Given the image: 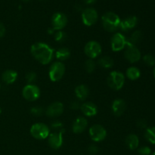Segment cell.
I'll use <instances>...</instances> for the list:
<instances>
[{
  "instance_id": "6da1fadb",
  "label": "cell",
  "mask_w": 155,
  "mask_h": 155,
  "mask_svg": "<svg viewBox=\"0 0 155 155\" xmlns=\"http://www.w3.org/2000/svg\"><path fill=\"white\" fill-rule=\"evenodd\" d=\"M32 55L42 64H48L54 58V50L44 42H36L30 48Z\"/></svg>"
},
{
  "instance_id": "7a4b0ae2",
  "label": "cell",
  "mask_w": 155,
  "mask_h": 155,
  "mask_svg": "<svg viewBox=\"0 0 155 155\" xmlns=\"http://www.w3.org/2000/svg\"><path fill=\"white\" fill-rule=\"evenodd\" d=\"M101 21L104 30L108 32H115L120 28L121 20L116 13L109 12L103 15Z\"/></svg>"
},
{
  "instance_id": "3957f363",
  "label": "cell",
  "mask_w": 155,
  "mask_h": 155,
  "mask_svg": "<svg viewBox=\"0 0 155 155\" xmlns=\"http://www.w3.org/2000/svg\"><path fill=\"white\" fill-rule=\"evenodd\" d=\"M125 83V76L119 71H112L107 77V85L114 90H120Z\"/></svg>"
},
{
  "instance_id": "277c9868",
  "label": "cell",
  "mask_w": 155,
  "mask_h": 155,
  "mask_svg": "<svg viewBox=\"0 0 155 155\" xmlns=\"http://www.w3.org/2000/svg\"><path fill=\"white\" fill-rule=\"evenodd\" d=\"M30 134L33 138L36 139H45L48 138L50 134L49 128L42 123H37V124H33L30 128Z\"/></svg>"
},
{
  "instance_id": "5b68a950",
  "label": "cell",
  "mask_w": 155,
  "mask_h": 155,
  "mask_svg": "<svg viewBox=\"0 0 155 155\" xmlns=\"http://www.w3.org/2000/svg\"><path fill=\"white\" fill-rule=\"evenodd\" d=\"M65 73V66L62 62L55 61L51 65L48 76L52 82H58L63 77Z\"/></svg>"
},
{
  "instance_id": "8992f818",
  "label": "cell",
  "mask_w": 155,
  "mask_h": 155,
  "mask_svg": "<svg viewBox=\"0 0 155 155\" xmlns=\"http://www.w3.org/2000/svg\"><path fill=\"white\" fill-rule=\"evenodd\" d=\"M40 89L34 84H27L22 91L23 97L29 101H36L40 96Z\"/></svg>"
},
{
  "instance_id": "52a82bcc",
  "label": "cell",
  "mask_w": 155,
  "mask_h": 155,
  "mask_svg": "<svg viewBox=\"0 0 155 155\" xmlns=\"http://www.w3.org/2000/svg\"><path fill=\"white\" fill-rule=\"evenodd\" d=\"M84 52L89 58H96L101 53V45L96 41H89L85 45Z\"/></svg>"
},
{
  "instance_id": "ba28073f",
  "label": "cell",
  "mask_w": 155,
  "mask_h": 155,
  "mask_svg": "<svg viewBox=\"0 0 155 155\" xmlns=\"http://www.w3.org/2000/svg\"><path fill=\"white\" fill-rule=\"evenodd\" d=\"M98 12L92 8H87L82 12V21L86 26L94 25L98 21Z\"/></svg>"
},
{
  "instance_id": "9c48e42d",
  "label": "cell",
  "mask_w": 155,
  "mask_h": 155,
  "mask_svg": "<svg viewBox=\"0 0 155 155\" xmlns=\"http://www.w3.org/2000/svg\"><path fill=\"white\" fill-rule=\"evenodd\" d=\"M89 136L92 141L95 142H99L105 139L107 136V131L102 126L99 124H95L89 129Z\"/></svg>"
},
{
  "instance_id": "30bf717a",
  "label": "cell",
  "mask_w": 155,
  "mask_h": 155,
  "mask_svg": "<svg viewBox=\"0 0 155 155\" xmlns=\"http://www.w3.org/2000/svg\"><path fill=\"white\" fill-rule=\"evenodd\" d=\"M127 45V39L120 33H115L110 39L111 49L114 51H119L124 49Z\"/></svg>"
},
{
  "instance_id": "8fae6325",
  "label": "cell",
  "mask_w": 155,
  "mask_h": 155,
  "mask_svg": "<svg viewBox=\"0 0 155 155\" xmlns=\"http://www.w3.org/2000/svg\"><path fill=\"white\" fill-rule=\"evenodd\" d=\"M124 55L126 59L130 63H136L141 59V52L136 45L127 43Z\"/></svg>"
},
{
  "instance_id": "7c38bea8",
  "label": "cell",
  "mask_w": 155,
  "mask_h": 155,
  "mask_svg": "<svg viewBox=\"0 0 155 155\" xmlns=\"http://www.w3.org/2000/svg\"><path fill=\"white\" fill-rule=\"evenodd\" d=\"M65 133L64 129L60 131L49 134L48 136V142L49 146L53 149H58L63 145V135Z\"/></svg>"
},
{
  "instance_id": "4fadbf2b",
  "label": "cell",
  "mask_w": 155,
  "mask_h": 155,
  "mask_svg": "<svg viewBox=\"0 0 155 155\" xmlns=\"http://www.w3.org/2000/svg\"><path fill=\"white\" fill-rule=\"evenodd\" d=\"M68 24V18L61 12H57L51 18V25L54 30H61Z\"/></svg>"
},
{
  "instance_id": "5bb4252c",
  "label": "cell",
  "mask_w": 155,
  "mask_h": 155,
  "mask_svg": "<svg viewBox=\"0 0 155 155\" xmlns=\"http://www.w3.org/2000/svg\"><path fill=\"white\" fill-rule=\"evenodd\" d=\"M64 112V105L61 102L55 101L48 106L45 114L49 117H57L61 116Z\"/></svg>"
},
{
  "instance_id": "9a60e30c",
  "label": "cell",
  "mask_w": 155,
  "mask_h": 155,
  "mask_svg": "<svg viewBox=\"0 0 155 155\" xmlns=\"http://www.w3.org/2000/svg\"><path fill=\"white\" fill-rule=\"evenodd\" d=\"M88 126V121L83 117H79L77 119L74 120V124H73L72 130L73 132L76 134H80L85 131Z\"/></svg>"
},
{
  "instance_id": "2e32d148",
  "label": "cell",
  "mask_w": 155,
  "mask_h": 155,
  "mask_svg": "<svg viewBox=\"0 0 155 155\" xmlns=\"http://www.w3.org/2000/svg\"><path fill=\"white\" fill-rule=\"evenodd\" d=\"M80 109H81V111L83 112L85 116L89 117L95 116L98 113L97 106L94 103L90 102V101L82 104L80 106Z\"/></svg>"
},
{
  "instance_id": "e0dca14e",
  "label": "cell",
  "mask_w": 155,
  "mask_h": 155,
  "mask_svg": "<svg viewBox=\"0 0 155 155\" xmlns=\"http://www.w3.org/2000/svg\"><path fill=\"white\" fill-rule=\"evenodd\" d=\"M138 24V18L136 16H130L121 21L120 28L123 31H128L135 28Z\"/></svg>"
},
{
  "instance_id": "ac0fdd59",
  "label": "cell",
  "mask_w": 155,
  "mask_h": 155,
  "mask_svg": "<svg viewBox=\"0 0 155 155\" xmlns=\"http://www.w3.org/2000/svg\"><path fill=\"white\" fill-rule=\"evenodd\" d=\"M111 107L113 113L116 116H121L125 112L127 105H126V102L124 100L120 99V98H117V99H115L113 101Z\"/></svg>"
},
{
  "instance_id": "d6986e66",
  "label": "cell",
  "mask_w": 155,
  "mask_h": 155,
  "mask_svg": "<svg viewBox=\"0 0 155 155\" xmlns=\"http://www.w3.org/2000/svg\"><path fill=\"white\" fill-rule=\"evenodd\" d=\"M2 78L4 83L6 84H12L16 81L18 78V73L13 70H8L2 74Z\"/></svg>"
},
{
  "instance_id": "ffe728a7",
  "label": "cell",
  "mask_w": 155,
  "mask_h": 155,
  "mask_svg": "<svg viewBox=\"0 0 155 155\" xmlns=\"http://www.w3.org/2000/svg\"><path fill=\"white\" fill-rule=\"evenodd\" d=\"M89 90L86 85H79L75 89V95L77 98L80 101H84L88 97Z\"/></svg>"
},
{
  "instance_id": "44dd1931",
  "label": "cell",
  "mask_w": 155,
  "mask_h": 155,
  "mask_svg": "<svg viewBox=\"0 0 155 155\" xmlns=\"http://www.w3.org/2000/svg\"><path fill=\"white\" fill-rule=\"evenodd\" d=\"M126 145L130 150H136L139 145V139L136 135L130 134L126 138Z\"/></svg>"
},
{
  "instance_id": "7402d4cb",
  "label": "cell",
  "mask_w": 155,
  "mask_h": 155,
  "mask_svg": "<svg viewBox=\"0 0 155 155\" xmlns=\"http://www.w3.org/2000/svg\"><path fill=\"white\" fill-rule=\"evenodd\" d=\"M126 74L127 78L130 79V80H136L140 77L141 72L139 68L136 67H130L127 70Z\"/></svg>"
},
{
  "instance_id": "603a6c76",
  "label": "cell",
  "mask_w": 155,
  "mask_h": 155,
  "mask_svg": "<svg viewBox=\"0 0 155 155\" xmlns=\"http://www.w3.org/2000/svg\"><path fill=\"white\" fill-rule=\"evenodd\" d=\"M142 39V33L140 30H136L132 33L130 39H127V43L131 45H136V44L139 43Z\"/></svg>"
},
{
  "instance_id": "cb8c5ba5",
  "label": "cell",
  "mask_w": 155,
  "mask_h": 155,
  "mask_svg": "<svg viewBox=\"0 0 155 155\" xmlns=\"http://www.w3.org/2000/svg\"><path fill=\"white\" fill-rule=\"evenodd\" d=\"M55 56L58 60L60 61H65L68 59L71 56V51L68 48L62 47L57 50L55 52Z\"/></svg>"
},
{
  "instance_id": "d4e9b609",
  "label": "cell",
  "mask_w": 155,
  "mask_h": 155,
  "mask_svg": "<svg viewBox=\"0 0 155 155\" xmlns=\"http://www.w3.org/2000/svg\"><path fill=\"white\" fill-rule=\"evenodd\" d=\"M114 60L109 56H103L98 60V64L104 69H109L114 66Z\"/></svg>"
},
{
  "instance_id": "484cf974",
  "label": "cell",
  "mask_w": 155,
  "mask_h": 155,
  "mask_svg": "<svg viewBox=\"0 0 155 155\" xmlns=\"http://www.w3.org/2000/svg\"><path fill=\"white\" fill-rule=\"evenodd\" d=\"M145 138L148 142L154 145L155 144V127H148L145 133Z\"/></svg>"
},
{
  "instance_id": "4316f807",
  "label": "cell",
  "mask_w": 155,
  "mask_h": 155,
  "mask_svg": "<svg viewBox=\"0 0 155 155\" xmlns=\"http://www.w3.org/2000/svg\"><path fill=\"white\" fill-rule=\"evenodd\" d=\"M96 68V64H95L94 59L89 58L85 63V68L88 73H92L95 71Z\"/></svg>"
},
{
  "instance_id": "83f0119b",
  "label": "cell",
  "mask_w": 155,
  "mask_h": 155,
  "mask_svg": "<svg viewBox=\"0 0 155 155\" xmlns=\"http://www.w3.org/2000/svg\"><path fill=\"white\" fill-rule=\"evenodd\" d=\"M67 34L62 30H57L54 33V40L58 42H63L66 40Z\"/></svg>"
},
{
  "instance_id": "f1b7e54d",
  "label": "cell",
  "mask_w": 155,
  "mask_h": 155,
  "mask_svg": "<svg viewBox=\"0 0 155 155\" xmlns=\"http://www.w3.org/2000/svg\"><path fill=\"white\" fill-rule=\"evenodd\" d=\"M143 61L145 64L149 67H152L155 65V58L154 56L151 54H145L143 57Z\"/></svg>"
},
{
  "instance_id": "f546056e",
  "label": "cell",
  "mask_w": 155,
  "mask_h": 155,
  "mask_svg": "<svg viewBox=\"0 0 155 155\" xmlns=\"http://www.w3.org/2000/svg\"><path fill=\"white\" fill-rule=\"evenodd\" d=\"M36 77H37V75L33 71H30L26 74V80L28 84H33V83L36 81Z\"/></svg>"
},
{
  "instance_id": "4dcf8cb0",
  "label": "cell",
  "mask_w": 155,
  "mask_h": 155,
  "mask_svg": "<svg viewBox=\"0 0 155 155\" xmlns=\"http://www.w3.org/2000/svg\"><path fill=\"white\" fill-rule=\"evenodd\" d=\"M43 112V108L42 107H39V106H35V107H33L30 109V113L35 117L41 116V115H42Z\"/></svg>"
},
{
  "instance_id": "1f68e13d",
  "label": "cell",
  "mask_w": 155,
  "mask_h": 155,
  "mask_svg": "<svg viewBox=\"0 0 155 155\" xmlns=\"http://www.w3.org/2000/svg\"><path fill=\"white\" fill-rule=\"evenodd\" d=\"M138 152L140 155H150L151 153V150L149 147L142 146L140 148H139Z\"/></svg>"
},
{
  "instance_id": "d6a6232c",
  "label": "cell",
  "mask_w": 155,
  "mask_h": 155,
  "mask_svg": "<svg viewBox=\"0 0 155 155\" xmlns=\"http://www.w3.org/2000/svg\"><path fill=\"white\" fill-rule=\"evenodd\" d=\"M51 128L54 129V130L60 131L61 130H62V129H63V124H62V123L60 122V121L54 120V122L51 123Z\"/></svg>"
},
{
  "instance_id": "836d02e7",
  "label": "cell",
  "mask_w": 155,
  "mask_h": 155,
  "mask_svg": "<svg viewBox=\"0 0 155 155\" xmlns=\"http://www.w3.org/2000/svg\"><path fill=\"white\" fill-rule=\"evenodd\" d=\"M136 124H137V127L140 129H147V127H148V123L144 119L139 120Z\"/></svg>"
},
{
  "instance_id": "e575fe53",
  "label": "cell",
  "mask_w": 155,
  "mask_h": 155,
  "mask_svg": "<svg viewBox=\"0 0 155 155\" xmlns=\"http://www.w3.org/2000/svg\"><path fill=\"white\" fill-rule=\"evenodd\" d=\"M98 146H96L95 145H91L89 147V152L92 155L96 154L98 152Z\"/></svg>"
},
{
  "instance_id": "d590c367",
  "label": "cell",
  "mask_w": 155,
  "mask_h": 155,
  "mask_svg": "<svg viewBox=\"0 0 155 155\" xmlns=\"http://www.w3.org/2000/svg\"><path fill=\"white\" fill-rule=\"evenodd\" d=\"M80 106H81V104H80L78 101H74L71 104V108L72 110H77V109L80 108Z\"/></svg>"
},
{
  "instance_id": "8d00e7d4",
  "label": "cell",
  "mask_w": 155,
  "mask_h": 155,
  "mask_svg": "<svg viewBox=\"0 0 155 155\" xmlns=\"http://www.w3.org/2000/svg\"><path fill=\"white\" fill-rule=\"evenodd\" d=\"M5 33V27L2 23H0V38L3 37Z\"/></svg>"
},
{
  "instance_id": "74e56055",
  "label": "cell",
  "mask_w": 155,
  "mask_h": 155,
  "mask_svg": "<svg viewBox=\"0 0 155 155\" xmlns=\"http://www.w3.org/2000/svg\"><path fill=\"white\" fill-rule=\"evenodd\" d=\"M85 2L88 5H91V4H93L94 2H96V0H84Z\"/></svg>"
},
{
  "instance_id": "f35d334b",
  "label": "cell",
  "mask_w": 155,
  "mask_h": 155,
  "mask_svg": "<svg viewBox=\"0 0 155 155\" xmlns=\"http://www.w3.org/2000/svg\"><path fill=\"white\" fill-rule=\"evenodd\" d=\"M48 33L50 35H53L54 33V30L52 28V27H51V28H49L48 30Z\"/></svg>"
},
{
  "instance_id": "ab89813d",
  "label": "cell",
  "mask_w": 155,
  "mask_h": 155,
  "mask_svg": "<svg viewBox=\"0 0 155 155\" xmlns=\"http://www.w3.org/2000/svg\"><path fill=\"white\" fill-rule=\"evenodd\" d=\"M75 8H76V10L78 11V12H79V11H82V5H80V4L76 5Z\"/></svg>"
},
{
  "instance_id": "60d3db41",
  "label": "cell",
  "mask_w": 155,
  "mask_h": 155,
  "mask_svg": "<svg viewBox=\"0 0 155 155\" xmlns=\"http://www.w3.org/2000/svg\"><path fill=\"white\" fill-rule=\"evenodd\" d=\"M153 73H154V77H155V67H154V71H153Z\"/></svg>"
},
{
  "instance_id": "b9f144b4",
  "label": "cell",
  "mask_w": 155,
  "mask_h": 155,
  "mask_svg": "<svg viewBox=\"0 0 155 155\" xmlns=\"http://www.w3.org/2000/svg\"><path fill=\"white\" fill-rule=\"evenodd\" d=\"M22 1H24V2H28V1H30V0H22Z\"/></svg>"
},
{
  "instance_id": "7bdbcfd3",
  "label": "cell",
  "mask_w": 155,
  "mask_h": 155,
  "mask_svg": "<svg viewBox=\"0 0 155 155\" xmlns=\"http://www.w3.org/2000/svg\"><path fill=\"white\" fill-rule=\"evenodd\" d=\"M150 155H155V152L153 153V154H150Z\"/></svg>"
},
{
  "instance_id": "ee69618b",
  "label": "cell",
  "mask_w": 155,
  "mask_h": 155,
  "mask_svg": "<svg viewBox=\"0 0 155 155\" xmlns=\"http://www.w3.org/2000/svg\"><path fill=\"white\" fill-rule=\"evenodd\" d=\"M1 112H2V110H1V108H0V114H1Z\"/></svg>"
},
{
  "instance_id": "f6af8a7d",
  "label": "cell",
  "mask_w": 155,
  "mask_h": 155,
  "mask_svg": "<svg viewBox=\"0 0 155 155\" xmlns=\"http://www.w3.org/2000/svg\"><path fill=\"white\" fill-rule=\"evenodd\" d=\"M0 89H1V83H0Z\"/></svg>"
}]
</instances>
